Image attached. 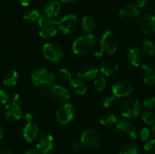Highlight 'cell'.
Segmentation results:
<instances>
[{
    "mask_svg": "<svg viewBox=\"0 0 155 154\" xmlns=\"http://www.w3.org/2000/svg\"><path fill=\"white\" fill-rule=\"evenodd\" d=\"M96 39L92 33H86L74 40L72 45L73 52L77 55H86L93 50Z\"/></svg>",
    "mask_w": 155,
    "mask_h": 154,
    "instance_id": "1",
    "label": "cell"
},
{
    "mask_svg": "<svg viewBox=\"0 0 155 154\" xmlns=\"http://www.w3.org/2000/svg\"><path fill=\"white\" fill-rule=\"evenodd\" d=\"M30 80L35 86L47 88L54 85L55 82V75L45 68H38L30 75Z\"/></svg>",
    "mask_w": 155,
    "mask_h": 154,
    "instance_id": "2",
    "label": "cell"
},
{
    "mask_svg": "<svg viewBox=\"0 0 155 154\" xmlns=\"http://www.w3.org/2000/svg\"><path fill=\"white\" fill-rule=\"evenodd\" d=\"M119 42L115 33L112 31H106L103 33L100 40V50L103 54H114L117 51Z\"/></svg>",
    "mask_w": 155,
    "mask_h": 154,
    "instance_id": "3",
    "label": "cell"
},
{
    "mask_svg": "<svg viewBox=\"0 0 155 154\" xmlns=\"http://www.w3.org/2000/svg\"><path fill=\"white\" fill-rule=\"evenodd\" d=\"M101 135L94 128L84 130L80 136V142L83 146L88 148H98L101 144Z\"/></svg>",
    "mask_w": 155,
    "mask_h": 154,
    "instance_id": "4",
    "label": "cell"
},
{
    "mask_svg": "<svg viewBox=\"0 0 155 154\" xmlns=\"http://www.w3.org/2000/svg\"><path fill=\"white\" fill-rule=\"evenodd\" d=\"M142 104L139 99H132L123 103L120 107V113L127 119H133L140 114Z\"/></svg>",
    "mask_w": 155,
    "mask_h": 154,
    "instance_id": "5",
    "label": "cell"
},
{
    "mask_svg": "<svg viewBox=\"0 0 155 154\" xmlns=\"http://www.w3.org/2000/svg\"><path fill=\"white\" fill-rule=\"evenodd\" d=\"M116 131L120 137L129 140L137 137V132L133 124L127 119H120L116 123Z\"/></svg>",
    "mask_w": 155,
    "mask_h": 154,
    "instance_id": "6",
    "label": "cell"
},
{
    "mask_svg": "<svg viewBox=\"0 0 155 154\" xmlns=\"http://www.w3.org/2000/svg\"><path fill=\"white\" fill-rule=\"evenodd\" d=\"M58 28L64 35L74 33L78 27V19L75 14H68L58 22Z\"/></svg>",
    "mask_w": 155,
    "mask_h": 154,
    "instance_id": "7",
    "label": "cell"
},
{
    "mask_svg": "<svg viewBox=\"0 0 155 154\" xmlns=\"http://www.w3.org/2000/svg\"><path fill=\"white\" fill-rule=\"evenodd\" d=\"M74 115V107L70 103H65L59 106L56 110V119L58 122L62 125H68L72 122Z\"/></svg>",
    "mask_w": 155,
    "mask_h": 154,
    "instance_id": "8",
    "label": "cell"
},
{
    "mask_svg": "<svg viewBox=\"0 0 155 154\" xmlns=\"http://www.w3.org/2000/svg\"><path fill=\"white\" fill-rule=\"evenodd\" d=\"M137 28L141 33L145 34L155 33V15L145 14L138 18Z\"/></svg>",
    "mask_w": 155,
    "mask_h": 154,
    "instance_id": "9",
    "label": "cell"
},
{
    "mask_svg": "<svg viewBox=\"0 0 155 154\" xmlns=\"http://www.w3.org/2000/svg\"><path fill=\"white\" fill-rule=\"evenodd\" d=\"M42 52L45 58L53 63L60 61L64 55L63 51L58 45L53 43H45L42 47Z\"/></svg>",
    "mask_w": 155,
    "mask_h": 154,
    "instance_id": "10",
    "label": "cell"
},
{
    "mask_svg": "<svg viewBox=\"0 0 155 154\" xmlns=\"http://www.w3.org/2000/svg\"><path fill=\"white\" fill-rule=\"evenodd\" d=\"M141 76L145 85L155 86V61H147L142 63Z\"/></svg>",
    "mask_w": 155,
    "mask_h": 154,
    "instance_id": "11",
    "label": "cell"
},
{
    "mask_svg": "<svg viewBox=\"0 0 155 154\" xmlns=\"http://www.w3.org/2000/svg\"><path fill=\"white\" fill-rule=\"evenodd\" d=\"M139 14H140V11L139 8L136 7L135 5L130 4L124 6L120 10L118 16L122 21L129 23L138 19Z\"/></svg>",
    "mask_w": 155,
    "mask_h": 154,
    "instance_id": "12",
    "label": "cell"
},
{
    "mask_svg": "<svg viewBox=\"0 0 155 154\" xmlns=\"http://www.w3.org/2000/svg\"><path fill=\"white\" fill-rule=\"evenodd\" d=\"M4 117L10 122L19 121L22 118L23 112L21 107L16 102H12L8 104L3 110Z\"/></svg>",
    "mask_w": 155,
    "mask_h": 154,
    "instance_id": "13",
    "label": "cell"
},
{
    "mask_svg": "<svg viewBox=\"0 0 155 154\" xmlns=\"http://www.w3.org/2000/svg\"><path fill=\"white\" fill-rule=\"evenodd\" d=\"M112 95L117 98H125L133 92V86L130 82L126 81L117 82L111 88Z\"/></svg>",
    "mask_w": 155,
    "mask_h": 154,
    "instance_id": "14",
    "label": "cell"
},
{
    "mask_svg": "<svg viewBox=\"0 0 155 154\" xmlns=\"http://www.w3.org/2000/svg\"><path fill=\"white\" fill-rule=\"evenodd\" d=\"M99 69L93 64H83L77 69V74L80 79L93 80L98 76Z\"/></svg>",
    "mask_w": 155,
    "mask_h": 154,
    "instance_id": "15",
    "label": "cell"
},
{
    "mask_svg": "<svg viewBox=\"0 0 155 154\" xmlns=\"http://www.w3.org/2000/svg\"><path fill=\"white\" fill-rule=\"evenodd\" d=\"M127 57L128 61L136 67L141 66L145 62V54L141 48L136 47H133L128 50Z\"/></svg>",
    "mask_w": 155,
    "mask_h": 154,
    "instance_id": "16",
    "label": "cell"
},
{
    "mask_svg": "<svg viewBox=\"0 0 155 154\" xmlns=\"http://www.w3.org/2000/svg\"><path fill=\"white\" fill-rule=\"evenodd\" d=\"M54 147V137L51 134L42 136L36 143V149L41 154L49 152Z\"/></svg>",
    "mask_w": 155,
    "mask_h": 154,
    "instance_id": "17",
    "label": "cell"
},
{
    "mask_svg": "<svg viewBox=\"0 0 155 154\" xmlns=\"http://www.w3.org/2000/svg\"><path fill=\"white\" fill-rule=\"evenodd\" d=\"M39 128L38 125L35 122H29L25 125L23 131V136L24 140L27 142H33L37 137L39 134Z\"/></svg>",
    "mask_w": 155,
    "mask_h": 154,
    "instance_id": "18",
    "label": "cell"
},
{
    "mask_svg": "<svg viewBox=\"0 0 155 154\" xmlns=\"http://www.w3.org/2000/svg\"><path fill=\"white\" fill-rule=\"evenodd\" d=\"M119 69V64L114 60H106L100 65L99 71L105 76H110Z\"/></svg>",
    "mask_w": 155,
    "mask_h": 154,
    "instance_id": "19",
    "label": "cell"
},
{
    "mask_svg": "<svg viewBox=\"0 0 155 154\" xmlns=\"http://www.w3.org/2000/svg\"><path fill=\"white\" fill-rule=\"evenodd\" d=\"M51 95L53 99L59 102H64L70 98V93L68 89L59 85H54L51 87Z\"/></svg>",
    "mask_w": 155,
    "mask_h": 154,
    "instance_id": "20",
    "label": "cell"
},
{
    "mask_svg": "<svg viewBox=\"0 0 155 154\" xmlns=\"http://www.w3.org/2000/svg\"><path fill=\"white\" fill-rule=\"evenodd\" d=\"M61 11V4L57 0H51L48 2L45 6L44 11L45 16L48 18H54L59 14Z\"/></svg>",
    "mask_w": 155,
    "mask_h": 154,
    "instance_id": "21",
    "label": "cell"
},
{
    "mask_svg": "<svg viewBox=\"0 0 155 154\" xmlns=\"http://www.w3.org/2000/svg\"><path fill=\"white\" fill-rule=\"evenodd\" d=\"M71 90L77 95H84L87 91L86 85L80 79L72 78L69 81Z\"/></svg>",
    "mask_w": 155,
    "mask_h": 154,
    "instance_id": "22",
    "label": "cell"
},
{
    "mask_svg": "<svg viewBox=\"0 0 155 154\" xmlns=\"http://www.w3.org/2000/svg\"><path fill=\"white\" fill-rule=\"evenodd\" d=\"M18 81V73L15 70H9L3 76L2 83L7 87L16 85Z\"/></svg>",
    "mask_w": 155,
    "mask_h": 154,
    "instance_id": "23",
    "label": "cell"
},
{
    "mask_svg": "<svg viewBox=\"0 0 155 154\" xmlns=\"http://www.w3.org/2000/svg\"><path fill=\"white\" fill-rule=\"evenodd\" d=\"M82 26L85 31L90 33L96 27V21L93 17L90 15H86L82 20Z\"/></svg>",
    "mask_w": 155,
    "mask_h": 154,
    "instance_id": "24",
    "label": "cell"
},
{
    "mask_svg": "<svg viewBox=\"0 0 155 154\" xmlns=\"http://www.w3.org/2000/svg\"><path fill=\"white\" fill-rule=\"evenodd\" d=\"M100 123L104 126H112L117 122L116 116L111 113H105L102 114L99 119Z\"/></svg>",
    "mask_w": 155,
    "mask_h": 154,
    "instance_id": "25",
    "label": "cell"
},
{
    "mask_svg": "<svg viewBox=\"0 0 155 154\" xmlns=\"http://www.w3.org/2000/svg\"><path fill=\"white\" fill-rule=\"evenodd\" d=\"M58 21H57L56 20L53 19L51 18H48L45 15L40 16L38 19V25L40 28L48 27H56L58 25Z\"/></svg>",
    "mask_w": 155,
    "mask_h": 154,
    "instance_id": "26",
    "label": "cell"
},
{
    "mask_svg": "<svg viewBox=\"0 0 155 154\" xmlns=\"http://www.w3.org/2000/svg\"><path fill=\"white\" fill-rule=\"evenodd\" d=\"M141 50L144 54L152 56L155 54V47L154 43L149 39H144L141 44Z\"/></svg>",
    "mask_w": 155,
    "mask_h": 154,
    "instance_id": "27",
    "label": "cell"
},
{
    "mask_svg": "<svg viewBox=\"0 0 155 154\" xmlns=\"http://www.w3.org/2000/svg\"><path fill=\"white\" fill-rule=\"evenodd\" d=\"M58 30L55 27H48L41 28L39 35L41 38L45 39H51L57 35Z\"/></svg>",
    "mask_w": 155,
    "mask_h": 154,
    "instance_id": "28",
    "label": "cell"
},
{
    "mask_svg": "<svg viewBox=\"0 0 155 154\" xmlns=\"http://www.w3.org/2000/svg\"><path fill=\"white\" fill-rule=\"evenodd\" d=\"M119 154H139V149L134 143H124L120 147Z\"/></svg>",
    "mask_w": 155,
    "mask_h": 154,
    "instance_id": "29",
    "label": "cell"
},
{
    "mask_svg": "<svg viewBox=\"0 0 155 154\" xmlns=\"http://www.w3.org/2000/svg\"><path fill=\"white\" fill-rule=\"evenodd\" d=\"M40 17V13L36 9H31L28 10L24 13V19L28 22H34V21H38V19Z\"/></svg>",
    "mask_w": 155,
    "mask_h": 154,
    "instance_id": "30",
    "label": "cell"
},
{
    "mask_svg": "<svg viewBox=\"0 0 155 154\" xmlns=\"http://www.w3.org/2000/svg\"><path fill=\"white\" fill-rule=\"evenodd\" d=\"M142 118L143 122L147 125H154L155 123V115L151 110H145L142 113Z\"/></svg>",
    "mask_w": 155,
    "mask_h": 154,
    "instance_id": "31",
    "label": "cell"
},
{
    "mask_svg": "<svg viewBox=\"0 0 155 154\" xmlns=\"http://www.w3.org/2000/svg\"><path fill=\"white\" fill-rule=\"evenodd\" d=\"M65 149L70 154L76 153L80 149V144L79 142L76 141V140H71V141L67 143L66 146H65Z\"/></svg>",
    "mask_w": 155,
    "mask_h": 154,
    "instance_id": "32",
    "label": "cell"
},
{
    "mask_svg": "<svg viewBox=\"0 0 155 154\" xmlns=\"http://www.w3.org/2000/svg\"><path fill=\"white\" fill-rule=\"evenodd\" d=\"M117 102V98L114 95H108L104 98L103 100V107L104 108H111V107H114L116 105Z\"/></svg>",
    "mask_w": 155,
    "mask_h": 154,
    "instance_id": "33",
    "label": "cell"
},
{
    "mask_svg": "<svg viewBox=\"0 0 155 154\" xmlns=\"http://www.w3.org/2000/svg\"><path fill=\"white\" fill-rule=\"evenodd\" d=\"M107 85V82L104 76H98L95 79L94 81V86L98 91H102L105 89Z\"/></svg>",
    "mask_w": 155,
    "mask_h": 154,
    "instance_id": "34",
    "label": "cell"
},
{
    "mask_svg": "<svg viewBox=\"0 0 155 154\" xmlns=\"http://www.w3.org/2000/svg\"><path fill=\"white\" fill-rule=\"evenodd\" d=\"M144 149L148 153H153L155 152V139L146 140V143L144 145Z\"/></svg>",
    "mask_w": 155,
    "mask_h": 154,
    "instance_id": "35",
    "label": "cell"
},
{
    "mask_svg": "<svg viewBox=\"0 0 155 154\" xmlns=\"http://www.w3.org/2000/svg\"><path fill=\"white\" fill-rule=\"evenodd\" d=\"M59 75L62 80L66 82H69L72 79V75H71V72L65 68H61L59 70Z\"/></svg>",
    "mask_w": 155,
    "mask_h": 154,
    "instance_id": "36",
    "label": "cell"
},
{
    "mask_svg": "<svg viewBox=\"0 0 155 154\" xmlns=\"http://www.w3.org/2000/svg\"><path fill=\"white\" fill-rule=\"evenodd\" d=\"M143 105L148 110H155V97H150L145 99Z\"/></svg>",
    "mask_w": 155,
    "mask_h": 154,
    "instance_id": "37",
    "label": "cell"
},
{
    "mask_svg": "<svg viewBox=\"0 0 155 154\" xmlns=\"http://www.w3.org/2000/svg\"><path fill=\"white\" fill-rule=\"evenodd\" d=\"M150 137V130L148 129V128L145 127V128H142L140 131V138L141 140H143V141H146L148 140Z\"/></svg>",
    "mask_w": 155,
    "mask_h": 154,
    "instance_id": "38",
    "label": "cell"
},
{
    "mask_svg": "<svg viewBox=\"0 0 155 154\" xmlns=\"http://www.w3.org/2000/svg\"><path fill=\"white\" fill-rule=\"evenodd\" d=\"M8 99H9V97H8V95L7 94V92H6L5 91L0 88V104H7L8 101Z\"/></svg>",
    "mask_w": 155,
    "mask_h": 154,
    "instance_id": "39",
    "label": "cell"
},
{
    "mask_svg": "<svg viewBox=\"0 0 155 154\" xmlns=\"http://www.w3.org/2000/svg\"><path fill=\"white\" fill-rule=\"evenodd\" d=\"M147 2H148V0H136L135 5L139 8H140L144 7Z\"/></svg>",
    "mask_w": 155,
    "mask_h": 154,
    "instance_id": "40",
    "label": "cell"
},
{
    "mask_svg": "<svg viewBox=\"0 0 155 154\" xmlns=\"http://www.w3.org/2000/svg\"><path fill=\"white\" fill-rule=\"evenodd\" d=\"M0 154H13V152L10 148L3 147L0 149Z\"/></svg>",
    "mask_w": 155,
    "mask_h": 154,
    "instance_id": "41",
    "label": "cell"
},
{
    "mask_svg": "<svg viewBox=\"0 0 155 154\" xmlns=\"http://www.w3.org/2000/svg\"><path fill=\"white\" fill-rule=\"evenodd\" d=\"M18 2L23 7H27L30 3V0H18Z\"/></svg>",
    "mask_w": 155,
    "mask_h": 154,
    "instance_id": "42",
    "label": "cell"
},
{
    "mask_svg": "<svg viewBox=\"0 0 155 154\" xmlns=\"http://www.w3.org/2000/svg\"><path fill=\"white\" fill-rule=\"evenodd\" d=\"M24 119H25V120L27 121V123H29V122H32V120H33V116L31 113H26L25 116H24Z\"/></svg>",
    "mask_w": 155,
    "mask_h": 154,
    "instance_id": "43",
    "label": "cell"
},
{
    "mask_svg": "<svg viewBox=\"0 0 155 154\" xmlns=\"http://www.w3.org/2000/svg\"><path fill=\"white\" fill-rule=\"evenodd\" d=\"M25 154H41L37 149H30L25 152Z\"/></svg>",
    "mask_w": 155,
    "mask_h": 154,
    "instance_id": "44",
    "label": "cell"
},
{
    "mask_svg": "<svg viewBox=\"0 0 155 154\" xmlns=\"http://www.w3.org/2000/svg\"><path fill=\"white\" fill-rule=\"evenodd\" d=\"M77 0H61L62 3L66 5H72L74 3H75Z\"/></svg>",
    "mask_w": 155,
    "mask_h": 154,
    "instance_id": "45",
    "label": "cell"
},
{
    "mask_svg": "<svg viewBox=\"0 0 155 154\" xmlns=\"http://www.w3.org/2000/svg\"><path fill=\"white\" fill-rule=\"evenodd\" d=\"M103 54H103L102 51H101L100 49L98 50V51H96L95 53H94V56H95V57H98V58L102 57Z\"/></svg>",
    "mask_w": 155,
    "mask_h": 154,
    "instance_id": "46",
    "label": "cell"
},
{
    "mask_svg": "<svg viewBox=\"0 0 155 154\" xmlns=\"http://www.w3.org/2000/svg\"><path fill=\"white\" fill-rule=\"evenodd\" d=\"M5 134V129H4V127L2 126L1 123H0V140L3 137Z\"/></svg>",
    "mask_w": 155,
    "mask_h": 154,
    "instance_id": "47",
    "label": "cell"
},
{
    "mask_svg": "<svg viewBox=\"0 0 155 154\" xmlns=\"http://www.w3.org/2000/svg\"><path fill=\"white\" fill-rule=\"evenodd\" d=\"M18 99H19V95L18 93H15L12 95V100H13L14 102H16Z\"/></svg>",
    "mask_w": 155,
    "mask_h": 154,
    "instance_id": "48",
    "label": "cell"
},
{
    "mask_svg": "<svg viewBox=\"0 0 155 154\" xmlns=\"http://www.w3.org/2000/svg\"><path fill=\"white\" fill-rule=\"evenodd\" d=\"M151 131H152L153 134H154V136L155 137V123L153 125L152 128H151Z\"/></svg>",
    "mask_w": 155,
    "mask_h": 154,
    "instance_id": "49",
    "label": "cell"
},
{
    "mask_svg": "<svg viewBox=\"0 0 155 154\" xmlns=\"http://www.w3.org/2000/svg\"><path fill=\"white\" fill-rule=\"evenodd\" d=\"M45 154H51V153H49V152H48V153H45Z\"/></svg>",
    "mask_w": 155,
    "mask_h": 154,
    "instance_id": "50",
    "label": "cell"
},
{
    "mask_svg": "<svg viewBox=\"0 0 155 154\" xmlns=\"http://www.w3.org/2000/svg\"><path fill=\"white\" fill-rule=\"evenodd\" d=\"M154 15H155V8H154Z\"/></svg>",
    "mask_w": 155,
    "mask_h": 154,
    "instance_id": "51",
    "label": "cell"
}]
</instances>
